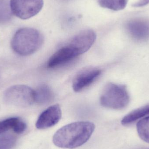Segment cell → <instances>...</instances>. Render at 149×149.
Wrapping results in <instances>:
<instances>
[{"label":"cell","instance_id":"cell-20","mask_svg":"<svg viewBox=\"0 0 149 149\" xmlns=\"http://www.w3.org/2000/svg\"></svg>","mask_w":149,"mask_h":149},{"label":"cell","instance_id":"cell-19","mask_svg":"<svg viewBox=\"0 0 149 149\" xmlns=\"http://www.w3.org/2000/svg\"><path fill=\"white\" fill-rule=\"evenodd\" d=\"M149 3V0H139L136 2L135 3L132 5V6L136 8L143 7Z\"/></svg>","mask_w":149,"mask_h":149},{"label":"cell","instance_id":"cell-5","mask_svg":"<svg viewBox=\"0 0 149 149\" xmlns=\"http://www.w3.org/2000/svg\"><path fill=\"white\" fill-rule=\"evenodd\" d=\"M43 0H10L13 15L26 20L37 15L42 8Z\"/></svg>","mask_w":149,"mask_h":149},{"label":"cell","instance_id":"cell-17","mask_svg":"<svg viewBox=\"0 0 149 149\" xmlns=\"http://www.w3.org/2000/svg\"><path fill=\"white\" fill-rule=\"evenodd\" d=\"M16 141L15 136L13 135L3 136L0 138V149H11Z\"/></svg>","mask_w":149,"mask_h":149},{"label":"cell","instance_id":"cell-10","mask_svg":"<svg viewBox=\"0 0 149 149\" xmlns=\"http://www.w3.org/2000/svg\"><path fill=\"white\" fill-rule=\"evenodd\" d=\"M78 56L76 52L66 45L56 52L50 58L48 62L49 68H53L60 66L71 61Z\"/></svg>","mask_w":149,"mask_h":149},{"label":"cell","instance_id":"cell-3","mask_svg":"<svg viewBox=\"0 0 149 149\" xmlns=\"http://www.w3.org/2000/svg\"><path fill=\"white\" fill-rule=\"evenodd\" d=\"M100 101L105 107L121 109L127 106L130 97L126 86L109 83L102 91Z\"/></svg>","mask_w":149,"mask_h":149},{"label":"cell","instance_id":"cell-14","mask_svg":"<svg viewBox=\"0 0 149 149\" xmlns=\"http://www.w3.org/2000/svg\"><path fill=\"white\" fill-rule=\"evenodd\" d=\"M128 0H98L101 7L115 11L122 10L126 8Z\"/></svg>","mask_w":149,"mask_h":149},{"label":"cell","instance_id":"cell-12","mask_svg":"<svg viewBox=\"0 0 149 149\" xmlns=\"http://www.w3.org/2000/svg\"><path fill=\"white\" fill-rule=\"evenodd\" d=\"M149 114V105L134 110L126 115L121 121L123 126H127Z\"/></svg>","mask_w":149,"mask_h":149},{"label":"cell","instance_id":"cell-8","mask_svg":"<svg viewBox=\"0 0 149 149\" xmlns=\"http://www.w3.org/2000/svg\"><path fill=\"white\" fill-rule=\"evenodd\" d=\"M62 112L58 104L51 106L40 114L36 123L38 129L49 128L55 126L61 119Z\"/></svg>","mask_w":149,"mask_h":149},{"label":"cell","instance_id":"cell-13","mask_svg":"<svg viewBox=\"0 0 149 149\" xmlns=\"http://www.w3.org/2000/svg\"><path fill=\"white\" fill-rule=\"evenodd\" d=\"M13 16L10 0H0V25L9 22Z\"/></svg>","mask_w":149,"mask_h":149},{"label":"cell","instance_id":"cell-6","mask_svg":"<svg viewBox=\"0 0 149 149\" xmlns=\"http://www.w3.org/2000/svg\"><path fill=\"white\" fill-rule=\"evenodd\" d=\"M95 39L96 34L93 31L85 30L74 36L67 45L79 56L90 49Z\"/></svg>","mask_w":149,"mask_h":149},{"label":"cell","instance_id":"cell-2","mask_svg":"<svg viewBox=\"0 0 149 149\" xmlns=\"http://www.w3.org/2000/svg\"><path fill=\"white\" fill-rule=\"evenodd\" d=\"M42 35L36 29H19L12 38L11 46L13 50L21 56H29L39 49L43 43Z\"/></svg>","mask_w":149,"mask_h":149},{"label":"cell","instance_id":"cell-9","mask_svg":"<svg viewBox=\"0 0 149 149\" xmlns=\"http://www.w3.org/2000/svg\"><path fill=\"white\" fill-rule=\"evenodd\" d=\"M127 29L130 36L139 41L149 38V22L142 19H135L128 22Z\"/></svg>","mask_w":149,"mask_h":149},{"label":"cell","instance_id":"cell-7","mask_svg":"<svg viewBox=\"0 0 149 149\" xmlns=\"http://www.w3.org/2000/svg\"><path fill=\"white\" fill-rule=\"evenodd\" d=\"M100 70L96 68H87L79 72L74 76L72 88L74 92L81 91L93 83L101 74Z\"/></svg>","mask_w":149,"mask_h":149},{"label":"cell","instance_id":"cell-16","mask_svg":"<svg viewBox=\"0 0 149 149\" xmlns=\"http://www.w3.org/2000/svg\"><path fill=\"white\" fill-rule=\"evenodd\" d=\"M20 119L17 117H12L0 121V134L9 130H13Z\"/></svg>","mask_w":149,"mask_h":149},{"label":"cell","instance_id":"cell-18","mask_svg":"<svg viewBox=\"0 0 149 149\" xmlns=\"http://www.w3.org/2000/svg\"><path fill=\"white\" fill-rule=\"evenodd\" d=\"M26 128H27V125L26 123L20 119L16 124L13 130L17 134H21L25 131Z\"/></svg>","mask_w":149,"mask_h":149},{"label":"cell","instance_id":"cell-1","mask_svg":"<svg viewBox=\"0 0 149 149\" xmlns=\"http://www.w3.org/2000/svg\"><path fill=\"white\" fill-rule=\"evenodd\" d=\"M95 129L94 124L90 122H76L67 124L55 133L53 143L63 148H78L89 140Z\"/></svg>","mask_w":149,"mask_h":149},{"label":"cell","instance_id":"cell-15","mask_svg":"<svg viewBox=\"0 0 149 149\" xmlns=\"http://www.w3.org/2000/svg\"><path fill=\"white\" fill-rule=\"evenodd\" d=\"M136 127L140 138L145 142L149 143V116L139 121Z\"/></svg>","mask_w":149,"mask_h":149},{"label":"cell","instance_id":"cell-4","mask_svg":"<svg viewBox=\"0 0 149 149\" xmlns=\"http://www.w3.org/2000/svg\"><path fill=\"white\" fill-rule=\"evenodd\" d=\"M3 100L8 104L17 107H29L35 102V90L25 85L12 86L4 92Z\"/></svg>","mask_w":149,"mask_h":149},{"label":"cell","instance_id":"cell-11","mask_svg":"<svg viewBox=\"0 0 149 149\" xmlns=\"http://www.w3.org/2000/svg\"><path fill=\"white\" fill-rule=\"evenodd\" d=\"M35 102L40 105L50 103L54 99V93L49 86L42 85L35 90Z\"/></svg>","mask_w":149,"mask_h":149}]
</instances>
